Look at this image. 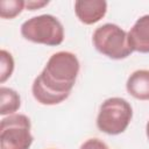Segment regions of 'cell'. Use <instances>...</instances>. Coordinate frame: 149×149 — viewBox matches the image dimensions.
Returning <instances> with one entry per match:
<instances>
[{"label":"cell","mask_w":149,"mask_h":149,"mask_svg":"<svg viewBox=\"0 0 149 149\" xmlns=\"http://www.w3.org/2000/svg\"><path fill=\"white\" fill-rule=\"evenodd\" d=\"M51 149H52V148H51Z\"/></svg>","instance_id":"2e32d148"},{"label":"cell","mask_w":149,"mask_h":149,"mask_svg":"<svg viewBox=\"0 0 149 149\" xmlns=\"http://www.w3.org/2000/svg\"><path fill=\"white\" fill-rule=\"evenodd\" d=\"M79 69V61L73 52L57 51L49 57L44 69L37 77L48 90L58 94L70 95Z\"/></svg>","instance_id":"6da1fadb"},{"label":"cell","mask_w":149,"mask_h":149,"mask_svg":"<svg viewBox=\"0 0 149 149\" xmlns=\"http://www.w3.org/2000/svg\"><path fill=\"white\" fill-rule=\"evenodd\" d=\"M30 119L24 114H12L0 123V149H29L34 137Z\"/></svg>","instance_id":"5b68a950"},{"label":"cell","mask_w":149,"mask_h":149,"mask_svg":"<svg viewBox=\"0 0 149 149\" xmlns=\"http://www.w3.org/2000/svg\"><path fill=\"white\" fill-rule=\"evenodd\" d=\"M146 134H147V137H148V140H149V120H148L147 126H146Z\"/></svg>","instance_id":"9a60e30c"},{"label":"cell","mask_w":149,"mask_h":149,"mask_svg":"<svg viewBox=\"0 0 149 149\" xmlns=\"http://www.w3.org/2000/svg\"><path fill=\"white\" fill-rule=\"evenodd\" d=\"M14 71V58L5 49L0 50V83L3 84Z\"/></svg>","instance_id":"7c38bea8"},{"label":"cell","mask_w":149,"mask_h":149,"mask_svg":"<svg viewBox=\"0 0 149 149\" xmlns=\"http://www.w3.org/2000/svg\"><path fill=\"white\" fill-rule=\"evenodd\" d=\"M49 3V1L47 0H28L26 1V8L28 10H36V9H41L44 6H47Z\"/></svg>","instance_id":"5bb4252c"},{"label":"cell","mask_w":149,"mask_h":149,"mask_svg":"<svg viewBox=\"0 0 149 149\" xmlns=\"http://www.w3.org/2000/svg\"><path fill=\"white\" fill-rule=\"evenodd\" d=\"M26 8L23 0H1L0 1V16L1 19H14Z\"/></svg>","instance_id":"8fae6325"},{"label":"cell","mask_w":149,"mask_h":149,"mask_svg":"<svg viewBox=\"0 0 149 149\" xmlns=\"http://www.w3.org/2000/svg\"><path fill=\"white\" fill-rule=\"evenodd\" d=\"M133 118L132 105L123 98L112 97L102 101L97 115V127L107 135L123 133Z\"/></svg>","instance_id":"3957f363"},{"label":"cell","mask_w":149,"mask_h":149,"mask_svg":"<svg viewBox=\"0 0 149 149\" xmlns=\"http://www.w3.org/2000/svg\"><path fill=\"white\" fill-rule=\"evenodd\" d=\"M128 42L133 51L149 54V14L140 16L128 31Z\"/></svg>","instance_id":"52a82bcc"},{"label":"cell","mask_w":149,"mask_h":149,"mask_svg":"<svg viewBox=\"0 0 149 149\" xmlns=\"http://www.w3.org/2000/svg\"><path fill=\"white\" fill-rule=\"evenodd\" d=\"M92 43L97 51L111 59H125L133 54L128 33L115 23H105L95 28Z\"/></svg>","instance_id":"277c9868"},{"label":"cell","mask_w":149,"mask_h":149,"mask_svg":"<svg viewBox=\"0 0 149 149\" xmlns=\"http://www.w3.org/2000/svg\"><path fill=\"white\" fill-rule=\"evenodd\" d=\"M126 90L137 100H149V70L134 71L126 81Z\"/></svg>","instance_id":"ba28073f"},{"label":"cell","mask_w":149,"mask_h":149,"mask_svg":"<svg viewBox=\"0 0 149 149\" xmlns=\"http://www.w3.org/2000/svg\"><path fill=\"white\" fill-rule=\"evenodd\" d=\"M107 12V2L104 0H77L74 1V14L84 24L99 22Z\"/></svg>","instance_id":"8992f818"},{"label":"cell","mask_w":149,"mask_h":149,"mask_svg":"<svg viewBox=\"0 0 149 149\" xmlns=\"http://www.w3.org/2000/svg\"><path fill=\"white\" fill-rule=\"evenodd\" d=\"M79 149H109V148L101 140L92 137V139H88L85 142H83Z\"/></svg>","instance_id":"4fadbf2b"},{"label":"cell","mask_w":149,"mask_h":149,"mask_svg":"<svg viewBox=\"0 0 149 149\" xmlns=\"http://www.w3.org/2000/svg\"><path fill=\"white\" fill-rule=\"evenodd\" d=\"M31 93H33V97L35 98V100L37 102H40L41 105H47V106H52V105L61 104L62 101H64L69 97V95L58 94V93H55V92L48 90L42 84V81L38 79V77H36L33 81Z\"/></svg>","instance_id":"9c48e42d"},{"label":"cell","mask_w":149,"mask_h":149,"mask_svg":"<svg viewBox=\"0 0 149 149\" xmlns=\"http://www.w3.org/2000/svg\"><path fill=\"white\" fill-rule=\"evenodd\" d=\"M21 106V98L19 93L6 86L0 87V114L1 115H12Z\"/></svg>","instance_id":"30bf717a"},{"label":"cell","mask_w":149,"mask_h":149,"mask_svg":"<svg viewBox=\"0 0 149 149\" xmlns=\"http://www.w3.org/2000/svg\"><path fill=\"white\" fill-rule=\"evenodd\" d=\"M21 35L27 41L49 47H57L64 41V27L51 14H42L26 20L20 28Z\"/></svg>","instance_id":"7a4b0ae2"}]
</instances>
